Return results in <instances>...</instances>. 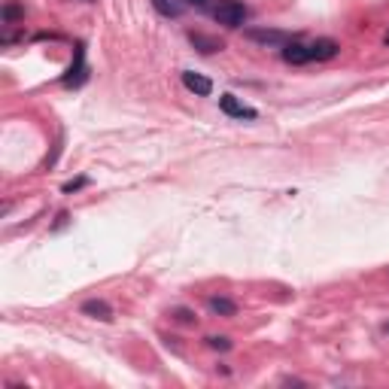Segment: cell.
Wrapping results in <instances>:
<instances>
[{
    "mask_svg": "<svg viewBox=\"0 0 389 389\" xmlns=\"http://www.w3.org/2000/svg\"><path fill=\"white\" fill-rule=\"evenodd\" d=\"M213 19L225 27H244L246 22V6L240 0H219V6L213 10Z\"/></svg>",
    "mask_w": 389,
    "mask_h": 389,
    "instance_id": "6da1fadb",
    "label": "cell"
},
{
    "mask_svg": "<svg viewBox=\"0 0 389 389\" xmlns=\"http://www.w3.org/2000/svg\"><path fill=\"white\" fill-rule=\"evenodd\" d=\"M244 37L252 40V43H259V46H280V49L286 43H292V34L277 31V27H246Z\"/></svg>",
    "mask_w": 389,
    "mask_h": 389,
    "instance_id": "7a4b0ae2",
    "label": "cell"
},
{
    "mask_svg": "<svg viewBox=\"0 0 389 389\" xmlns=\"http://www.w3.org/2000/svg\"><path fill=\"white\" fill-rule=\"evenodd\" d=\"M86 80H89V67H86V46L76 43V58H73V64H70L67 76H64L61 82H64L67 89H80Z\"/></svg>",
    "mask_w": 389,
    "mask_h": 389,
    "instance_id": "3957f363",
    "label": "cell"
},
{
    "mask_svg": "<svg viewBox=\"0 0 389 389\" xmlns=\"http://www.w3.org/2000/svg\"><path fill=\"white\" fill-rule=\"evenodd\" d=\"M219 110H222L228 119H256L259 116L256 110L246 107L244 101H237L235 95H222V97H219Z\"/></svg>",
    "mask_w": 389,
    "mask_h": 389,
    "instance_id": "277c9868",
    "label": "cell"
},
{
    "mask_svg": "<svg viewBox=\"0 0 389 389\" xmlns=\"http://www.w3.org/2000/svg\"><path fill=\"white\" fill-rule=\"evenodd\" d=\"M182 86L192 91V95H198V97H210V95H213V82H210L204 73H195V70H182Z\"/></svg>",
    "mask_w": 389,
    "mask_h": 389,
    "instance_id": "5b68a950",
    "label": "cell"
},
{
    "mask_svg": "<svg viewBox=\"0 0 389 389\" xmlns=\"http://www.w3.org/2000/svg\"><path fill=\"white\" fill-rule=\"evenodd\" d=\"M338 52H341V46H338L331 37H320V40L310 43V61H331Z\"/></svg>",
    "mask_w": 389,
    "mask_h": 389,
    "instance_id": "8992f818",
    "label": "cell"
},
{
    "mask_svg": "<svg viewBox=\"0 0 389 389\" xmlns=\"http://www.w3.org/2000/svg\"><path fill=\"white\" fill-rule=\"evenodd\" d=\"M189 43L204 55H213V52H222L225 49V43L219 37H207V34H201V31H189Z\"/></svg>",
    "mask_w": 389,
    "mask_h": 389,
    "instance_id": "52a82bcc",
    "label": "cell"
},
{
    "mask_svg": "<svg viewBox=\"0 0 389 389\" xmlns=\"http://www.w3.org/2000/svg\"><path fill=\"white\" fill-rule=\"evenodd\" d=\"M283 61H286V64H307L310 61V46L292 40V43L283 46Z\"/></svg>",
    "mask_w": 389,
    "mask_h": 389,
    "instance_id": "ba28073f",
    "label": "cell"
},
{
    "mask_svg": "<svg viewBox=\"0 0 389 389\" xmlns=\"http://www.w3.org/2000/svg\"><path fill=\"white\" fill-rule=\"evenodd\" d=\"M82 314L91 316V320H104V322H110V320H113V307H110L107 301H101V298L82 301Z\"/></svg>",
    "mask_w": 389,
    "mask_h": 389,
    "instance_id": "9c48e42d",
    "label": "cell"
},
{
    "mask_svg": "<svg viewBox=\"0 0 389 389\" xmlns=\"http://www.w3.org/2000/svg\"><path fill=\"white\" fill-rule=\"evenodd\" d=\"M155 12L165 19H180L182 10H186V0H152Z\"/></svg>",
    "mask_w": 389,
    "mask_h": 389,
    "instance_id": "30bf717a",
    "label": "cell"
},
{
    "mask_svg": "<svg viewBox=\"0 0 389 389\" xmlns=\"http://www.w3.org/2000/svg\"><path fill=\"white\" fill-rule=\"evenodd\" d=\"M207 307L213 310V314H219V316H235L237 314V304L235 301H231V298H216V295L207 301Z\"/></svg>",
    "mask_w": 389,
    "mask_h": 389,
    "instance_id": "8fae6325",
    "label": "cell"
},
{
    "mask_svg": "<svg viewBox=\"0 0 389 389\" xmlns=\"http://www.w3.org/2000/svg\"><path fill=\"white\" fill-rule=\"evenodd\" d=\"M0 19H3V25H16L19 19H25V6H19V3H6L3 10H0Z\"/></svg>",
    "mask_w": 389,
    "mask_h": 389,
    "instance_id": "7c38bea8",
    "label": "cell"
},
{
    "mask_svg": "<svg viewBox=\"0 0 389 389\" xmlns=\"http://www.w3.org/2000/svg\"><path fill=\"white\" fill-rule=\"evenodd\" d=\"M207 344L210 346H213V350H231V341H228V338H207Z\"/></svg>",
    "mask_w": 389,
    "mask_h": 389,
    "instance_id": "4fadbf2b",
    "label": "cell"
},
{
    "mask_svg": "<svg viewBox=\"0 0 389 389\" xmlns=\"http://www.w3.org/2000/svg\"><path fill=\"white\" fill-rule=\"evenodd\" d=\"M174 314H176V320H180V322H195V314H192V310H186V307H176Z\"/></svg>",
    "mask_w": 389,
    "mask_h": 389,
    "instance_id": "5bb4252c",
    "label": "cell"
},
{
    "mask_svg": "<svg viewBox=\"0 0 389 389\" xmlns=\"http://www.w3.org/2000/svg\"><path fill=\"white\" fill-rule=\"evenodd\" d=\"M86 176H80V180H70V182H64V192L70 195V192H76V189H82V186H86Z\"/></svg>",
    "mask_w": 389,
    "mask_h": 389,
    "instance_id": "9a60e30c",
    "label": "cell"
},
{
    "mask_svg": "<svg viewBox=\"0 0 389 389\" xmlns=\"http://www.w3.org/2000/svg\"><path fill=\"white\" fill-rule=\"evenodd\" d=\"M186 3H192V6H198V10H204V6L210 3V0H186Z\"/></svg>",
    "mask_w": 389,
    "mask_h": 389,
    "instance_id": "2e32d148",
    "label": "cell"
},
{
    "mask_svg": "<svg viewBox=\"0 0 389 389\" xmlns=\"http://www.w3.org/2000/svg\"><path fill=\"white\" fill-rule=\"evenodd\" d=\"M386 43H389V34H386Z\"/></svg>",
    "mask_w": 389,
    "mask_h": 389,
    "instance_id": "e0dca14e",
    "label": "cell"
},
{
    "mask_svg": "<svg viewBox=\"0 0 389 389\" xmlns=\"http://www.w3.org/2000/svg\"><path fill=\"white\" fill-rule=\"evenodd\" d=\"M89 3H91V0H89Z\"/></svg>",
    "mask_w": 389,
    "mask_h": 389,
    "instance_id": "ac0fdd59",
    "label": "cell"
}]
</instances>
